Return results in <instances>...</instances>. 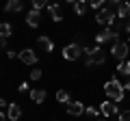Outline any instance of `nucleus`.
<instances>
[{
    "mask_svg": "<svg viewBox=\"0 0 130 121\" xmlns=\"http://www.w3.org/2000/svg\"><path fill=\"white\" fill-rule=\"evenodd\" d=\"M83 54L87 56L85 58V67H93V65H102L104 61H106V56H104V52L100 50V46H93V48H85Z\"/></svg>",
    "mask_w": 130,
    "mask_h": 121,
    "instance_id": "f03ea898",
    "label": "nucleus"
},
{
    "mask_svg": "<svg viewBox=\"0 0 130 121\" xmlns=\"http://www.w3.org/2000/svg\"><path fill=\"white\" fill-rule=\"evenodd\" d=\"M117 121H130V110H121L119 112V119Z\"/></svg>",
    "mask_w": 130,
    "mask_h": 121,
    "instance_id": "5701e85b",
    "label": "nucleus"
},
{
    "mask_svg": "<svg viewBox=\"0 0 130 121\" xmlns=\"http://www.w3.org/2000/svg\"><path fill=\"white\" fill-rule=\"evenodd\" d=\"M130 17V2H117V19L128 22Z\"/></svg>",
    "mask_w": 130,
    "mask_h": 121,
    "instance_id": "6e6552de",
    "label": "nucleus"
},
{
    "mask_svg": "<svg viewBox=\"0 0 130 121\" xmlns=\"http://www.w3.org/2000/svg\"><path fill=\"white\" fill-rule=\"evenodd\" d=\"M0 33L5 35V37H9V35L13 33V26H11L9 22H2V24H0Z\"/></svg>",
    "mask_w": 130,
    "mask_h": 121,
    "instance_id": "a211bd4d",
    "label": "nucleus"
},
{
    "mask_svg": "<svg viewBox=\"0 0 130 121\" xmlns=\"http://www.w3.org/2000/svg\"><path fill=\"white\" fill-rule=\"evenodd\" d=\"M20 117H22V108H20V104H9V108H7V119H9V121H18Z\"/></svg>",
    "mask_w": 130,
    "mask_h": 121,
    "instance_id": "1a4fd4ad",
    "label": "nucleus"
},
{
    "mask_svg": "<svg viewBox=\"0 0 130 121\" xmlns=\"http://www.w3.org/2000/svg\"><path fill=\"white\" fill-rule=\"evenodd\" d=\"M30 99L35 104H41L43 99H46V91H43V89H32L30 91Z\"/></svg>",
    "mask_w": 130,
    "mask_h": 121,
    "instance_id": "2eb2a0df",
    "label": "nucleus"
},
{
    "mask_svg": "<svg viewBox=\"0 0 130 121\" xmlns=\"http://www.w3.org/2000/svg\"><path fill=\"white\" fill-rule=\"evenodd\" d=\"M2 108H9V104H7V102H5V99L0 97V110H2Z\"/></svg>",
    "mask_w": 130,
    "mask_h": 121,
    "instance_id": "bb28decb",
    "label": "nucleus"
},
{
    "mask_svg": "<svg viewBox=\"0 0 130 121\" xmlns=\"http://www.w3.org/2000/svg\"><path fill=\"white\" fill-rule=\"evenodd\" d=\"M117 37H119V33H115L113 28H104L102 33H98V35H95V43H98V46H100V43H108V41L115 43Z\"/></svg>",
    "mask_w": 130,
    "mask_h": 121,
    "instance_id": "39448f33",
    "label": "nucleus"
},
{
    "mask_svg": "<svg viewBox=\"0 0 130 121\" xmlns=\"http://www.w3.org/2000/svg\"><path fill=\"white\" fill-rule=\"evenodd\" d=\"M67 112L74 115V117L85 115V104H83V102H70V104H67Z\"/></svg>",
    "mask_w": 130,
    "mask_h": 121,
    "instance_id": "9d476101",
    "label": "nucleus"
},
{
    "mask_svg": "<svg viewBox=\"0 0 130 121\" xmlns=\"http://www.w3.org/2000/svg\"><path fill=\"white\" fill-rule=\"evenodd\" d=\"M85 112H87L89 117H98V115H100V108H93V106H89V108H85Z\"/></svg>",
    "mask_w": 130,
    "mask_h": 121,
    "instance_id": "aec40b11",
    "label": "nucleus"
},
{
    "mask_svg": "<svg viewBox=\"0 0 130 121\" xmlns=\"http://www.w3.org/2000/svg\"><path fill=\"white\" fill-rule=\"evenodd\" d=\"M24 5H22V0H9L5 5V11L7 13H15V11H22Z\"/></svg>",
    "mask_w": 130,
    "mask_h": 121,
    "instance_id": "ddd939ff",
    "label": "nucleus"
},
{
    "mask_svg": "<svg viewBox=\"0 0 130 121\" xmlns=\"http://www.w3.org/2000/svg\"><path fill=\"white\" fill-rule=\"evenodd\" d=\"M37 43H39V48H41L43 52H52V48H54L52 39H50V37H46V35H41V37L37 39Z\"/></svg>",
    "mask_w": 130,
    "mask_h": 121,
    "instance_id": "f8f14e48",
    "label": "nucleus"
},
{
    "mask_svg": "<svg viewBox=\"0 0 130 121\" xmlns=\"http://www.w3.org/2000/svg\"><path fill=\"white\" fill-rule=\"evenodd\" d=\"M124 30H126V33H130V19H128V22L124 24Z\"/></svg>",
    "mask_w": 130,
    "mask_h": 121,
    "instance_id": "cd10ccee",
    "label": "nucleus"
},
{
    "mask_svg": "<svg viewBox=\"0 0 130 121\" xmlns=\"http://www.w3.org/2000/svg\"><path fill=\"white\" fill-rule=\"evenodd\" d=\"M7 39H9V37H5V35L0 33V52H5V50H7Z\"/></svg>",
    "mask_w": 130,
    "mask_h": 121,
    "instance_id": "4be33fe9",
    "label": "nucleus"
},
{
    "mask_svg": "<svg viewBox=\"0 0 130 121\" xmlns=\"http://www.w3.org/2000/svg\"><path fill=\"white\" fill-rule=\"evenodd\" d=\"M18 91H20V93H22V91H28V84H26V82H22V84L18 87Z\"/></svg>",
    "mask_w": 130,
    "mask_h": 121,
    "instance_id": "a878e982",
    "label": "nucleus"
},
{
    "mask_svg": "<svg viewBox=\"0 0 130 121\" xmlns=\"http://www.w3.org/2000/svg\"><path fill=\"white\" fill-rule=\"evenodd\" d=\"M87 9H89V2H74V11L78 15H85V13H87Z\"/></svg>",
    "mask_w": 130,
    "mask_h": 121,
    "instance_id": "f3484780",
    "label": "nucleus"
},
{
    "mask_svg": "<svg viewBox=\"0 0 130 121\" xmlns=\"http://www.w3.org/2000/svg\"><path fill=\"white\" fill-rule=\"evenodd\" d=\"M41 78V69H32L30 71V80H39Z\"/></svg>",
    "mask_w": 130,
    "mask_h": 121,
    "instance_id": "b1692460",
    "label": "nucleus"
},
{
    "mask_svg": "<svg viewBox=\"0 0 130 121\" xmlns=\"http://www.w3.org/2000/svg\"><path fill=\"white\" fill-rule=\"evenodd\" d=\"M0 121H7V115H5L2 110H0Z\"/></svg>",
    "mask_w": 130,
    "mask_h": 121,
    "instance_id": "c756f323",
    "label": "nucleus"
},
{
    "mask_svg": "<svg viewBox=\"0 0 130 121\" xmlns=\"http://www.w3.org/2000/svg\"><path fill=\"white\" fill-rule=\"evenodd\" d=\"M111 54L115 56L117 61H128V43L117 39V41L113 43V48H111Z\"/></svg>",
    "mask_w": 130,
    "mask_h": 121,
    "instance_id": "20e7f679",
    "label": "nucleus"
},
{
    "mask_svg": "<svg viewBox=\"0 0 130 121\" xmlns=\"http://www.w3.org/2000/svg\"><path fill=\"white\" fill-rule=\"evenodd\" d=\"M117 74L130 76V61H119V65H117Z\"/></svg>",
    "mask_w": 130,
    "mask_h": 121,
    "instance_id": "dca6fc26",
    "label": "nucleus"
},
{
    "mask_svg": "<svg viewBox=\"0 0 130 121\" xmlns=\"http://www.w3.org/2000/svg\"><path fill=\"white\" fill-rule=\"evenodd\" d=\"M104 93L108 95V99H111V102H121V99H124V84L119 82V80L117 78H111V80H106V84H104Z\"/></svg>",
    "mask_w": 130,
    "mask_h": 121,
    "instance_id": "f257e3e1",
    "label": "nucleus"
},
{
    "mask_svg": "<svg viewBox=\"0 0 130 121\" xmlns=\"http://www.w3.org/2000/svg\"><path fill=\"white\" fill-rule=\"evenodd\" d=\"M48 11H50V17L54 19V22H61V19H63V15H61V7H59V5H54V2H52V5H48Z\"/></svg>",
    "mask_w": 130,
    "mask_h": 121,
    "instance_id": "4468645a",
    "label": "nucleus"
},
{
    "mask_svg": "<svg viewBox=\"0 0 130 121\" xmlns=\"http://www.w3.org/2000/svg\"><path fill=\"white\" fill-rule=\"evenodd\" d=\"M83 50H85V48L80 46V43H70V46L63 48V58L65 61H76V58H80Z\"/></svg>",
    "mask_w": 130,
    "mask_h": 121,
    "instance_id": "7ed1b4c3",
    "label": "nucleus"
},
{
    "mask_svg": "<svg viewBox=\"0 0 130 121\" xmlns=\"http://www.w3.org/2000/svg\"><path fill=\"white\" fill-rule=\"evenodd\" d=\"M56 102L70 104V93H67V91H56Z\"/></svg>",
    "mask_w": 130,
    "mask_h": 121,
    "instance_id": "6ab92c4d",
    "label": "nucleus"
},
{
    "mask_svg": "<svg viewBox=\"0 0 130 121\" xmlns=\"http://www.w3.org/2000/svg\"><path fill=\"white\" fill-rule=\"evenodd\" d=\"M43 7H46V2H43V0H35V2H32V11H41Z\"/></svg>",
    "mask_w": 130,
    "mask_h": 121,
    "instance_id": "412c9836",
    "label": "nucleus"
},
{
    "mask_svg": "<svg viewBox=\"0 0 130 121\" xmlns=\"http://www.w3.org/2000/svg\"><path fill=\"white\" fill-rule=\"evenodd\" d=\"M124 91H130V78H128V82L124 84Z\"/></svg>",
    "mask_w": 130,
    "mask_h": 121,
    "instance_id": "c85d7f7f",
    "label": "nucleus"
},
{
    "mask_svg": "<svg viewBox=\"0 0 130 121\" xmlns=\"http://www.w3.org/2000/svg\"><path fill=\"white\" fill-rule=\"evenodd\" d=\"M26 24L30 28H37L39 24H41V13L39 11H28V15H26Z\"/></svg>",
    "mask_w": 130,
    "mask_h": 121,
    "instance_id": "9b49d317",
    "label": "nucleus"
},
{
    "mask_svg": "<svg viewBox=\"0 0 130 121\" xmlns=\"http://www.w3.org/2000/svg\"><path fill=\"white\" fill-rule=\"evenodd\" d=\"M100 115H104V117L119 115V108H117V104H115V102L106 99V102H102V104H100Z\"/></svg>",
    "mask_w": 130,
    "mask_h": 121,
    "instance_id": "423d86ee",
    "label": "nucleus"
},
{
    "mask_svg": "<svg viewBox=\"0 0 130 121\" xmlns=\"http://www.w3.org/2000/svg\"><path fill=\"white\" fill-rule=\"evenodd\" d=\"M7 56H9V58H18V52L15 50H7Z\"/></svg>",
    "mask_w": 130,
    "mask_h": 121,
    "instance_id": "393cba45",
    "label": "nucleus"
},
{
    "mask_svg": "<svg viewBox=\"0 0 130 121\" xmlns=\"http://www.w3.org/2000/svg\"><path fill=\"white\" fill-rule=\"evenodd\" d=\"M18 58L22 61V63H26V65H35V63H37V54H35L30 48H24L22 52H18Z\"/></svg>",
    "mask_w": 130,
    "mask_h": 121,
    "instance_id": "0eeeda50",
    "label": "nucleus"
}]
</instances>
